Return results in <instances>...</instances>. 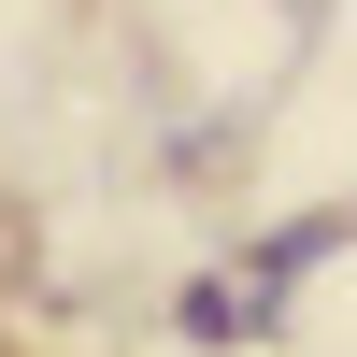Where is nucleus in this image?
I'll return each mask as SVG.
<instances>
[{
  "instance_id": "nucleus-1",
  "label": "nucleus",
  "mask_w": 357,
  "mask_h": 357,
  "mask_svg": "<svg viewBox=\"0 0 357 357\" xmlns=\"http://www.w3.org/2000/svg\"><path fill=\"white\" fill-rule=\"evenodd\" d=\"M0 357H15V343H0Z\"/></svg>"
}]
</instances>
